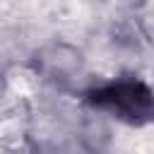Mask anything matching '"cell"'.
<instances>
[{
	"instance_id": "1",
	"label": "cell",
	"mask_w": 154,
	"mask_h": 154,
	"mask_svg": "<svg viewBox=\"0 0 154 154\" xmlns=\"http://www.w3.org/2000/svg\"><path fill=\"white\" fill-rule=\"evenodd\" d=\"M96 103H103L108 108H116L125 116H140V113H147L149 111V91L140 84H118V87H111L106 91H99Z\"/></svg>"
}]
</instances>
